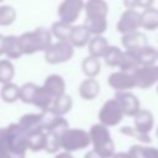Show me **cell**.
<instances>
[{"label": "cell", "mask_w": 158, "mask_h": 158, "mask_svg": "<svg viewBox=\"0 0 158 158\" xmlns=\"http://www.w3.org/2000/svg\"><path fill=\"white\" fill-rule=\"evenodd\" d=\"M114 98L120 104L125 116L135 117L141 110V101L132 91H118Z\"/></svg>", "instance_id": "cell-12"}, {"label": "cell", "mask_w": 158, "mask_h": 158, "mask_svg": "<svg viewBox=\"0 0 158 158\" xmlns=\"http://www.w3.org/2000/svg\"><path fill=\"white\" fill-rule=\"evenodd\" d=\"M123 111L120 106V104L116 101L115 98L106 100L102 106L99 110L98 114V118L99 122L102 123L106 127H115L118 123H121L122 118H123Z\"/></svg>", "instance_id": "cell-7"}, {"label": "cell", "mask_w": 158, "mask_h": 158, "mask_svg": "<svg viewBox=\"0 0 158 158\" xmlns=\"http://www.w3.org/2000/svg\"><path fill=\"white\" fill-rule=\"evenodd\" d=\"M91 37L93 35L84 25H77V26H73L69 42L74 48H83L89 44Z\"/></svg>", "instance_id": "cell-16"}, {"label": "cell", "mask_w": 158, "mask_h": 158, "mask_svg": "<svg viewBox=\"0 0 158 158\" xmlns=\"http://www.w3.org/2000/svg\"><path fill=\"white\" fill-rule=\"evenodd\" d=\"M0 98L6 104H14L20 99V86L12 81L4 84L0 89Z\"/></svg>", "instance_id": "cell-27"}, {"label": "cell", "mask_w": 158, "mask_h": 158, "mask_svg": "<svg viewBox=\"0 0 158 158\" xmlns=\"http://www.w3.org/2000/svg\"><path fill=\"white\" fill-rule=\"evenodd\" d=\"M84 158H102V157H100L95 151H93V149H91V151H89V152L84 156Z\"/></svg>", "instance_id": "cell-42"}, {"label": "cell", "mask_w": 158, "mask_h": 158, "mask_svg": "<svg viewBox=\"0 0 158 158\" xmlns=\"http://www.w3.org/2000/svg\"><path fill=\"white\" fill-rule=\"evenodd\" d=\"M121 44L123 47V51L136 52V51L141 49L142 47L147 46L148 40H147L146 35L138 30V31H135V32L122 35L121 36Z\"/></svg>", "instance_id": "cell-13"}, {"label": "cell", "mask_w": 158, "mask_h": 158, "mask_svg": "<svg viewBox=\"0 0 158 158\" xmlns=\"http://www.w3.org/2000/svg\"><path fill=\"white\" fill-rule=\"evenodd\" d=\"M139 28H142L141 12H138L136 9H126L121 14V16L116 23V30L121 35H126L130 32L138 31Z\"/></svg>", "instance_id": "cell-9"}, {"label": "cell", "mask_w": 158, "mask_h": 158, "mask_svg": "<svg viewBox=\"0 0 158 158\" xmlns=\"http://www.w3.org/2000/svg\"><path fill=\"white\" fill-rule=\"evenodd\" d=\"M19 43L23 54L31 56L36 52H44L52 44V32L46 27H37L19 36Z\"/></svg>", "instance_id": "cell-3"}, {"label": "cell", "mask_w": 158, "mask_h": 158, "mask_svg": "<svg viewBox=\"0 0 158 158\" xmlns=\"http://www.w3.org/2000/svg\"><path fill=\"white\" fill-rule=\"evenodd\" d=\"M84 26L94 36H102L107 30L109 5L105 0H88L85 2Z\"/></svg>", "instance_id": "cell-2"}, {"label": "cell", "mask_w": 158, "mask_h": 158, "mask_svg": "<svg viewBox=\"0 0 158 158\" xmlns=\"http://www.w3.org/2000/svg\"><path fill=\"white\" fill-rule=\"evenodd\" d=\"M2 1H4V0H0V2H2Z\"/></svg>", "instance_id": "cell-47"}, {"label": "cell", "mask_w": 158, "mask_h": 158, "mask_svg": "<svg viewBox=\"0 0 158 158\" xmlns=\"http://www.w3.org/2000/svg\"><path fill=\"white\" fill-rule=\"evenodd\" d=\"M0 142L6 151V158H26L28 135L19 123H10L1 128Z\"/></svg>", "instance_id": "cell-1"}, {"label": "cell", "mask_w": 158, "mask_h": 158, "mask_svg": "<svg viewBox=\"0 0 158 158\" xmlns=\"http://www.w3.org/2000/svg\"><path fill=\"white\" fill-rule=\"evenodd\" d=\"M72 30H73V25L65 23L60 20L54 21L51 26L52 36H54L58 41H69L70 35H72Z\"/></svg>", "instance_id": "cell-25"}, {"label": "cell", "mask_w": 158, "mask_h": 158, "mask_svg": "<svg viewBox=\"0 0 158 158\" xmlns=\"http://www.w3.org/2000/svg\"><path fill=\"white\" fill-rule=\"evenodd\" d=\"M47 133L44 131L35 132L28 135V149L32 152H38L46 148Z\"/></svg>", "instance_id": "cell-30"}, {"label": "cell", "mask_w": 158, "mask_h": 158, "mask_svg": "<svg viewBox=\"0 0 158 158\" xmlns=\"http://www.w3.org/2000/svg\"><path fill=\"white\" fill-rule=\"evenodd\" d=\"M121 132L126 136H130V137H133L135 139H137L139 143H143V144H148L151 143L152 138L149 136V133H144V132H141L139 130H137L135 126H125L121 128Z\"/></svg>", "instance_id": "cell-35"}, {"label": "cell", "mask_w": 158, "mask_h": 158, "mask_svg": "<svg viewBox=\"0 0 158 158\" xmlns=\"http://www.w3.org/2000/svg\"><path fill=\"white\" fill-rule=\"evenodd\" d=\"M53 99L44 89L43 86H38L36 94H35V98H33V102L32 105H35L36 107H38L40 110L42 111H48L52 102H53Z\"/></svg>", "instance_id": "cell-28"}, {"label": "cell", "mask_w": 158, "mask_h": 158, "mask_svg": "<svg viewBox=\"0 0 158 158\" xmlns=\"http://www.w3.org/2000/svg\"><path fill=\"white\" fill-rule=\"evenodd\" d=\"M90 141L93 146V151H95L102 158H112L116 153L115 142L110 135L109 127L104 126L102 123H94L90 130Z\"/></svg>", "instance_id": "cell-4"}, {"label": "cell", "mask_w": 158, "mask_h": 158, "mask_svg": "<svg viewBox=\"0 0 158 158\" xmlns=\"http://www.w3.org/2000/svg\"><path fill=\"white\" fill-rule=\"evenodd\" d=\"M0 135H1V130H0Z\"/></svg>", "instance_id": "cell-48"}, {"label": "cell", "mask_w": 158, "mask_h": 158, "mask_svg": "<svg viewBox=\"0 0 158 158\" xmlns=\"http://www.w3.org/2000/svg\"><path fill=\"white\" fill-rule=\"evenodd\" d=\"M16 10L11 5H0V26H10L16 20Z\"/></svg>", "instance_id": "cell-33"}, {"label": "cell", "mask_w": 158, "mask_h": 158, "mask_svg": "<svg viewBox=\"0 0 158 158\" xmlns=\"http://www.w3.org/2000/svg\"><path fill=\"white\" fill-rule=\"evenodd\" d=\"M42 86L52 98H57L65 94V81L63 77L58 74H49Z\"/></svg>", "instance_id": "cell-15"}, {"label": "cell", "mask_w": 158, "mask_h": 158, "mask_svg": "<svg viewBox=\"0 0 158 158\" xmlns=\"http://www.w3.org/2000/svg\"><path fill=\"white\" fill-rule=\"evenodd\" d=\"M79 95L84 100H94L100 94V84L95 78H86L84 79L78 88Z\"/></svg>", "instance_id": "cell-17"}, {"label": "cell", "mask_w": 158, "mask_h": 158, "mask_svg": "<svg viewBox=\"0 0 158 158\" xmlns=\"http://www.w3.org/2000/svg\"><path fill=\"white\" fill-rule=\"evenodd\" d=\"M81 70L86 75V78H95L101 72V62L100 58L88 56L81 62Z\"/></svg>", "instance_id": "cell-24"}, {"label": "cell", "mask_w": 158, "mask_h": 158, "mask_svg": "<svg viewBox=\"0 0 158 158\" xmlns=\"http://www.w3.org/2000/svg\"><path fill=\"white\" fill-rule=\"evenodd\" d=\"M141 26L146 31L158 30V9L152 6L143 10L141 12Z\"/></svg>", "instance_id": "cell-22"}, {"label": "cell", "mask_w": 158, "mask_h": 158, "mask_svg": "<svg viewBox=\"0 0 158 158\" xmlns=\"http://www.w3.org/2000/svg\"><path fill=\"white\" fill-rule=\"evenodd\" d=\"M136 54V58L139 63V67H147V65H154L158 60L157 57V48L147 44L142 47L141 49L133 52Z\"/></svg>", "instance_id": "cell-21"}, {"label": "cell", "mask_w": 158, "mask_h": 158, "mask_svg": "<svg viewBox=\"0 0 158 158\" xmlns=\"http://www.w3.org/2000/svg\"><path fill=\"white\" fill-rule=\"evenodd\" d=\"M123 52L125 51H122L117 46H110L107 52L104 56L105 64L109 65V67H112V68H118L120 64H121L122 57H123Z\"/></svg>", "instance_id": "cell-29"}, {"label": "cell", "mask_w": 158, "mask_h": 158, "mask_svg": "<svg viewBox=\"0 0 158 158\" xmlns=\"http://www.w3.org/2000/svg\"><path fill=\"white\" fill-rule=\"evenodd\" d=\"M0 158H6V151L1 142H0Z\"/></svg>", "instance_id": "cell-43"}, {"label": "cell", "mask_w": 158, "mask_h": 158, "mask_svg": "<svg viewBox=\"0 0 158 158\" xmlns=\"http://www.w3.org/2000/svg\"><path fill=\"white\" fill-rule=\"evenodd\" d=\"M84 7L85 2L83 0H63L57 9V14L60 21L73 25L79 19Z\"/></svg>", "instance_id": "cell-8"}, {"label": "cell", "mask_w": 158, "mask_h": 158, "mask_svg": "<svg viewBox=\"0 0 158 158\" xmlns=\"http://www.w3.org/2000/svg\"><path fill=\"white\" fill-rule=\"evenodd\" d=\"M22 130L27 133H35L43 131V120H42V112L41 114H26L21 116L20 121L17 122Z\"/></svg>", "instance_id": "cell-14"}, {"label": "cell", "mask_w": 158, "mask_h": 158, "mask_svg": "<svg viewBox=\"0 0 158 158\" xmlns=\"http://www.w3.org/2000/svg\"><path fill=\"white\" fill-rule=\"evenodd\" d=\"M73 107V99L69 94H63L60 96H57L53 99V102L48 111L53 112L58 116H64L68 114Z\"/></svg>", "instance_id": "cell-19"}, {"label": "cell", "mask_w": 158, "mask_h": 158, "mask_svg": "<svg viewBox=\"0 0 158 158\" xmlns=\"http://www.w3.org/2000/svg\"><path fill=\"white\" fill-rule=\"evenodd\" d=\"M54 158H74V157H73V154H72L70 152L63 151V152H58V153L54 156Z\"/></svg>", "instance_id": "cell-40"}, {"label": "cell", "mask_w": 158, "mask_h": 158, "mask_svg": "<svg viewBox=\"0 0 158 158\" xmlns=\"http://www.w3.org/2000/svg\"><path fill=\"white\" fill-rule=\"evenodd\" d=\"M153 2H154V0H138L137 6L141 7V9H143V10H146V9L152 7L153 6Z\"/></svg>", "instance_id": "cell-37"}, {"label": "cell", "mask_w": 158, "mask_h": 158, "mask_svg": "<svg viewBox=\"0 0 158 158\" xmlns=\"http://www.w3.org/2000/svg\"><path fill=\"white\" fill-rule=\"evenodd\" d=\"M37 89L38 85H36L35 83H25L23 85L20 86V100L23 104H28V105L32 104Z\"/></svg>", "instance_id": "cell-34"}, {"label": "cell", "mask_w": 158, "mask_h": 158, "mask_svg": "<svg viewBox=\"0 0 158 158\" xmlns=\"http://www.w3.org/2000/svg\"><path fill=\"white\" fill-rule=\"evenodd\" d=\"M137 68H139V63H138V60H137V58H136V54H135L133 52L125 51L118 69H120V70H123V72L133 73Z\"/></svg>", "instance_id": "cell-32"}, {"label": "cell", "mask_w": 158, "mask_h": 158, "mask_svg": "<svg viewBox=\"0 0 158 158\" xmlns=\"http://www.w3.org/2000/svg\"><path fill=\"white\" fill-rule=\"evenodd\" d=\"M127 152L131 158H158V147L147 144H133Z\"/></svg>", "instance_id": "cell-23"}, {"label": "cell", "mask_w": 158, "mask_h": 158, "mask_svg": "<svg viewBox=\"0 0 158 158\" xmlns=\"http://www.w3.org/2000/svg\"><path fill=\"white\" fill-rule=\"evenodd\" d=\"M60 143H62V149L72 153L75 151L88 148L89 144H91V141L88 131L74 127V128H68L62 133Z\"/></svg>", "instance_id": "cell-5"}, {"label": "cell", "mask_w": 158, "mask_h": 158, "mask_svg": "<svg viewBox=\"0 0 158 158\" xmlns=\"http://www.w3.org/2000/svg\"><path fill=\"white\" fill-rule=\"evenodd\" d=\"M157 57H158V48H157Z\"/></svg>", "instance_id": "cell-45"}, {"label": "cell", "mask_w": 158, "mask_h": 158, "mask_svg": "<svg viewBox=\"0 0 158 158\" xmlns=\"http://www.w3.org/2000/svg\"><path fill=\"white\" fill-rule=\"evenodd\" d=\"M112 158H131L128 152H116Z\"/></svg>", "instance_id": "cell-41"}, {"label": "cell", "mask_w": 158, "mask_h": 158, "mask_svg": "<svg viewBox=\"0 0 158 158\" xmlns=\"http://www.w3.org/2000/svg\"><path fill=\"white\" fill-rule=\"evenodd\" d=\"M74 56V47L69 41H57L44 51V60L48 64H62L72 59Z\"/></svg>", "instance_id": "cell-6"}, {"label": "cell", "mask_w": 158, "mask_h": 158, "mask_svg": "<svg viewBox=\"0 0 158 158\" xmlns=\"http://www.w3.org/2000/svg\"><path fill=\"white\" fill-rule=\"evenodd\" d=\"M107 84L116 93H118V91H131L132 89L137 88L133 74L128 73V72L120 70V69L116 70V72H112L107 77Z\"/></svg>", "instance_id": "cell-10"}, {"label": "cell", "mask_w": 158, "mask_h": 158, "mask_svg": "<svg viewBox=\"0 0 158 158\" xmlns=\"http://www.w3.org/2000/svg\"><path fill=\"white\" fill-rule=\"evenodd\" d=\"M122 2H123L126 9H136V7H138L137 6L138 0H122Z\"/></svg>", "instance_id": "cell-38"}, {"label": "cell", "mask_w": 158, "mask_h": 158, "mask_svg": "<svg viewBox=\"0 0 158 158\" xmlns=\"http://www.w3.org/2000/svg\"><path fill=\"white\" fill-rule=\"evenodd\" d=\"M157 91H158V84H157Z\"/></svg>", "instance_id": "cell-46"}, {"label": "cell", "mask_w": 158, "mask_h": 158, "mask_svg": "<svg viewBox=\"0 0 158 158\" xmlns=\"http://www.w3.org/2000/svg\"><path fill=\"white\" fill-rule=\"evenodd\" d=\"M109 47L110 44L104 36H93L88 44V52H89V56H93L96 58H104Z\"/></svg>", "instance_id": "cell-20"}, {"label": "cell", "mask_w": 158, "mask_h": 158, "mask_svg": "<svg viewBox=\"0 0 158 158\" xmlns=\"http://www.w3.org/2000/svg\"><path fill=\"white\" fill-rule=\"evenodd\" d=\"M15 75V67L10 59L0 60V84H7L12 81Z\"/></svg>", "instance_id": "cell-31"}, {"label": "cell", "mask_w": 158, "mask_h": 158, "mask_svg": "<svg viewBox=\"0 0 158 158\" xmlns=\"http://www.w3.org/2000/svg\"><path fill=\"white\" fill-rule=\"evenodd\" d=\"M156 135H157V137H158V127H157V130H156Z\"/></svg>", "instance_id": "cell-44"}, {"label": "cell", "mask_w": 158, "mask_h": 158, "mask_svg": "<svg viewBox=\"0 0 158 158\" xmlns=\"http://www.w3.org/2000/svg\"><path fill=\"white\" fill-rule=\"evenodd\" d=\"M5 56L9 59H19L21 56H23L20 43H19V37L15 35L6 36L5 40Z\"/></svg>", "instance_id": "cell-26"}, {"label": "cell", "mask_w": 158, "mask_h": 158, "mask_svg": "<svg viewBox=\"0 0 158 158\" xmlns=\"http://www.w3.org/2000/svg\"><path fill=\"white\" fill-rule=\"evenodd\" d=\"M47 133V141H46V148L44 151L47 153H58L62 148L60 137L62 133L59 132H46Z\"/></svg>", "instance_id": "cell-36"}, {"label": "cell", "mask_w": 158, "mask_h": 158, "mask_svg": "<svg viewBox=\"0 0 158 158\" xmlns=\"http://www.w3.org/2000/svg\"><path fill=\"white\" fill-rule=\"evenodd\" d=\"M5 40H6V36L0 33V56L5 54Z\"/></svg>", "instance_id": "cell-39"}, {"label": "cell", "mask_w": 158, "mask_h": 158, "mask_svg": "<svg viewBox=\"0 0 158 158\" xmlns=\"http://www.w3.org/2000/svg\"><path fill=\"white\" fill-rule=\"evenodd\" d=\"M133 126L144 133H151L154 126V116L147 109H141L133 117Z\"/></svg>", "instance_id": "cell-18"}, {"label": "cell", "mask_w": 158, "mask_h": 158, "mask_svg": "<svg viewBox=\"0 0 158 158\" xmlns=\"http://www.w3.org/2000/svg\"><path fill=\"white\" fill-rule=\"evenodd\" d=\"M136 86L139 89H149L158 84V64L139 67L133 73Z\"/></svg>", "instance_id": "cell-11"}]
</instances>
